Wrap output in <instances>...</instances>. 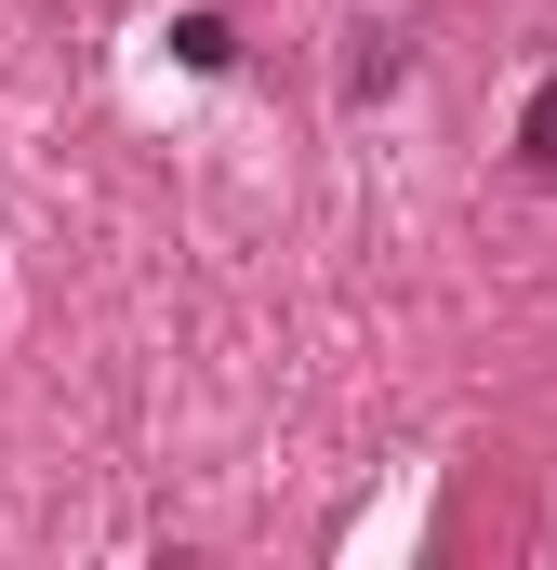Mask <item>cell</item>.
I'll list each match as a JSON object with an SVG mask.
<instances>
[{
    "label": "cell",
    "instance_id": "obj_1",
    "mask_svg": "<svg viewBox=\"0 0 557 570\" xmlns=\"http://www.w3.org/2000/svg\"><path fill=\"white\" fill-rule=\"evenodd\" d=\"M173 53H186L199 80H226V67H240V27H226V13H173Z\"/></svg>",
    "mask_w": 557,
    "mask_h": 570
},
{
    "label": "cell",
    "instance_id": "obj_2",
    "mask_svg": "<svg viewBox=\"0 0 557 570\" xmlns=\"http://www.w3.org/2000/svg\"><path fill=\"white\" fill-rule=\"evenodd\" d=\"M518 159H531V173H557V67H545V94L518 107Z\"/></svg>",
    "mask_w": 557,
    "mask_h": 570
},
{
    "label": "cell",
    "instance_id": "obj_3",
    "mask_svg": "<svg viewBox=\"0 0 557 570\" xmlns=\"http://www.w3.org/2000/svg\"><path fill=\"white\" fill-rule=\"evenodd\" d=\"M399 67H412V53H399V40H385V27H372V40H359V53H345V94H385V80H399Z\"/></svg>",
    "mask_w": 557,
    "mask_h": 570
}]
</instances>
